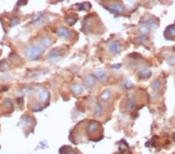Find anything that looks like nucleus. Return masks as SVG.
<instances>
[{
	"label": "nucleus",
	"mask_w": 175,
	"mask_h": 154,
	"mask_svg": "<svg viewBox=\"0 0 175 154\" xmlns=\"http://www.w3.org/2000/svg\"><path fill=\"white\" fill-rule=\"evenodd\" d=\"M41 52H42V48L41 47L37 45H33L27 50V55L29 59H34L41 55Z\"/></svg>",
	"instance_id": "f257e3e1"
},
{
	"label": "nucleus",
	"mask_w": 175,
	"mask_h": 154,
	"mask_svg": "<svg viewBox=\"0 0 175 154\" xmlns=\"http://www.w3.org/2000/svg\"><path fill=\"white\" fill-rule=\"evenodd\" d=\"M165 37L167 39H174L175 38V25H171L166 30Z\"/></svg>",
	"instance_id": "f03ea898"
},
{
	"label": "nucleus",
	"mask_w": 175,
	"mask_h": 154,
	"mask_svg": "<svg viewBox=\"0 0 175 154\" xmlns=\"http://www.w3.org/2000/svg\"><path fill=\"white\" fill-rule=\"evenodd\" d=\"M109 49L112 51L113 53H117L122 50V46L121 45L117 42V41H112L110 45H109Z\"/></svg>",
	"instance_id": "7ed1b4c3"
},
{
	"label": "nucleus",
	"mask_w": 175,
	"mask_h": 154,
	"mask_svg": "<svg viewBox=\"0 0 175 154\" xmlns=\"http://www.w3.org/2000/svg\"><path fill=\"white\" fill-rule=\"evenodd\" d=\"M60 154H79V152L70 146H63L60 150Z\"/></svg>",
	"instance_id": "20e7f679"
},
{
	"label": "nucleus",
	"mask_w": 175,
	"mask_h": 154,
	"mask_svg": "<svg viewBox=\"0 0 175 154\" xmlns=\"http://www.w3.org/2000/svg\"><path fill=\"white\" fill-rule=\"evenodd\" d=\"M58 33L62 37H65V38H69L71 37V32L69 31L67 28H60L58 30Z\"/></svg>",
	"instance_id": "39448f33"
},
{
	"label": "nucleus",
	"mask_w": 175,
	"mask_h": 154,
	"mask_svg": "<svg viewBox=\"0 0 175 154\" xmlns=\"http://www.w3.org/2000/svg\"><path fill=\"white\" fill-rule=\"evenodd\" d=\"M108 9L111 10V12H114V13H121V12H123V10H124L123 6H121V5H119V4L112 5V6H110Z\"/></svg>",
	"instance_id": "423d86ee"
},
{
	"label": "nucleus",
	"mask_w": 175,
	"mask_h": 154,
	"mask_svg": "<svg viewBox=\"0 0 175 154\" xmlns=\"http://www.w3.org/2000/svg\"><path fill=\"white\" fill-rule=\"evenodd\" d=\"M86 83L89 86H93V84L95 83V79H94V77L93 76H91V75L86 76Z\"/></svg>",
	"instance_id": "0eeeda50"
},
{
	"label": "nucleus",
	"mask_w": 175,
	"mask_h": 154,
	"mask_svg": "<svg viewBox=\"0 0 175 154\" xmlns=\"http://www.w3.org/2000/svg\"><path fill=\"white\" fill-rule=\"evenodd\" d=\"M49 94L47 90H42L40 94V99L41 100V101H46L48 99Z\"/></svg>",
	"instance_id": "6e6552de"
},
{
	"label": "nucleus",
	"mask_w": 175,
	"mask_h": 154,
	"mask_svg": "<svg viewBox=\"0 0 175 154\" xmlns=\"http://www.w3.org/2000/svg\"><path fill=\"white\" fill-rule=\"evenodd\" d=\"M97 73V77L99 78V80H101V81H103V80H106V74H105V72L104 70H101V69H99V70H97L96 72Z\"/></svg>",
	"instance_id": "1a4fd4ad"
},
{
	"label": "nucleus",
	"mask_w": 175,
	"mask_h": 154,
	"mask_svg": "<svg viewBox=\"0 0 175 154\" xmlns=\"http://www.w3.org/2000/svg\"><path fill=\"white\" fill-rule=\"evenodd\" d=\"M110 97H111V91L109 90H105L103 94H102V95H101V98H102L104 100H107Z\"/></svg>",
	"instance_id": "9d476101"
},
{
	"label": "nucleus",
	"mask_w": 175,
	"mask_h": 154,
	"mask_svg": "<svg viewBox=\"0 0 175 154\" xmlns=\"http://www.w3.org/2000/svg\"><path fill=\"white\" fill-rule=\"evenodd\" d=\"M72 89H73L74 93H76V94H80V93L83 92V88L79 84H75Z\"/></svg>",
	"instance_id": "9b49d317"
},
{
	"label": "nucleus",
	"mask_w": 175,
	"mask_h": 154,
	"mask_svg": "<svg viewBox=\"0 0 175 154\" xmlns=\"http://www.w3.org/2000/svg\"><path fill=\"white\" fill-rule=\"evenodd\" d=\"M51 41L49 38H48V37H46V38H44V39L42 40L43 45H45V47H48V46H49V45H51Z\"/></svg>",
	"instance_id": "f8f14e48"
},
{
	"label": "nucleus",
	"mask_w": 175,
	"mask_h": 154,
	"mask_svg": "<svg viewBox=\"0 0 175 154\" xmlns=\"http://www.w3.org/2000/svg\"><path fill=\"white\" fill-rule=\"evenodd\" d=\"M152 86H153V88L155 89V90H159V88H160V86H161V83H160L159 81H154Z\"/></svg>",
	"instance_id": "ddd939ff"
},
{
	"label": "nucleus",
	"mask_w": 175,
	"mask_h": 154,
	"mask_svg": "<svg viewBox=\"0 0 175 154\" xmlns=\"http://www.w3.org/2000/svg\"><path fill=\"white\" fill-rule=\"evenodd\" d=\"M169 62L171 65H175V55L171 56L169 59Z\"/></svg>",
	"instance_id": "4468645a"
}]
</instances>
